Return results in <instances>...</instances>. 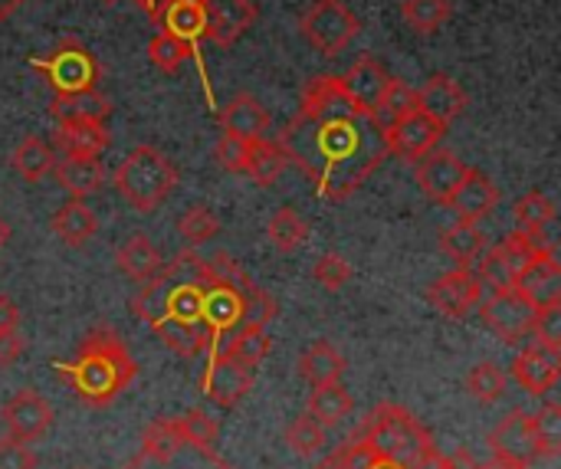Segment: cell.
<instances>
[{
    "mask_svg": "<svg viewBox=\"0 0 561 469\" xmlns=\"http://www.w3.org/2000/svg\"><path fill=\"white\" fill-rule=\"evenodd\" d=\"M279 148L329 201L355 194L371 171L388 158L385 128L339 82L316 76L299 99V108L279 131Z\"/></svg>",
    "mask_w": 561,
    "mask_h": 469,
    "instance_id": "cell-1",
    "label": "cell"
},
{
    "mask_svg": "<svg viewBox=\"0 0 561 469\" xmlns=\"http://www.w3.org/2000/svg\"><path fill=\"white\" fill-rule=\"evenodd\" d=\"M59 375L76 388V394L85 404L102 408L131 385L135 358L128 355V348L115 329L99 325L82 339L79 358L72 365H59Z\"/></svg>",
    "mask_w": 561,
    "mask_h": 469,
    "instance_id": "cell-2",
    "label": "cell"
},
{
    "mask_svg": "<svg viewBox=\"0 0 561 469\" xmlns=\"http://www.w3.org/2000/svg\"><path fill=\"white\" fill-rule=\"evenodd\" d=\"M355 437L404 469L417 467L427 454L437 450L434 434L401 404H378Z\"/></svg>",
    "mask_w": 561,
    "mask_h": 469,
    "instance_id": "cell-3",
    "label": "cell"
},
{
    "mask_svg": "<svg viewBox=\"0 0 561 469\" xmlns=\"http://www.w3.org/2000/svg\"><path fill=\"white\" fill-rule=\"evenodd\" d=\"M115 187L135 210L151 214L174 194L178 168L154 145H138L115 168Z\"/></svg>",
    "mask_w": 561,
    "mask_h": 469,
    "instance_id": "cell-4",
    "label": "cell"
},
{
    "mask_svg": "<svg viewBox=\"0 0 561 469\" xmlns=\"http://www.w3.org/2000/svg\"><path fill=\"white\" fill-rule=\"evenodd\" d=\"M30 66H33L36 72L46 76V82L53 85L56 95L95 89V79H99V72H102L99 62H95V56H92L79 39H62L49 56L30 59Z\"/></svg>",
    "mask_w": 561,
    "mask_h": 469,
    "instance_id": "cell-5",
    "label": "cell"
},
{
    "mask_svg": "<svg viewBox=\"0 0 561 469\" xmlns=\"http://www.w3.org/2000/svg\"><path fill=\"white\" fill-rule=\"evenodd\" d=\"M302 36L325 56H339L362 30L358 16L342 3V0H316L302 16H299Z\"/></svg>",
    "mask_w": 561,
    "mask_h": 469,
    "instance_id": "cell-6",
    "label": "cell"
},
{
    "mask_svg": "<svg viewBox=\"0 0 561 469\" xmlns=\"http://www.w3.org/2000/svg\"><path fill=\"white\" fill-rule=\"evenodd\" d=\"M447 128L440 122H434L431 115H424L421 108H411L408 115H401L398 122L385 125V145L388 155H398L404 161H417L427 151H434L444 141Z\"/></svg>",
    "mask_w": 561,
    "mask_h": 469,
    "instance_id": "cell-7",
    "label": "cell"
},
{
    "mask_svg": "<svg viewBox=\"0 0 561 469\" xmlns=\"http://www.w3.org/2000/svg\"><path fill=\"white\" fill-rule=\"evenodd\" d=\"M483 322L493 335H500L510 345H519L533 335L536 309L516 293V289H496L483 302Z\"/></svg>",
    "mask_w": 561,
    "mask_h": 469,
    "instance_id": "cell-8",
    "label": "cell"
},
{
    "mask_svg": "<svg viewBox=\"0 0 561 469\" xmlns=\"http://www.w3.org/2000/svg\"><path fill=\"white\" fill-rule=\"evenodd\" d=\"M480 299H483V286L470 266H457L427 286V302L444 319H467L480 306Z\"/></svg>",
    "mask_w": 561,
    "mask_h": 469,
    "instance_id": "cell-9",
    "label": "cell"
},
{
    "mask_svg": "<svg viewBox=\"0 0 561 469\" xmlns=\"http://www.w3.org/2000/svg\"><path fill=\"white\" fill-rule=\"evenodd\" d=\"M0 417H3L7 437H10V441H20V444H36V441H43V437L49 434V427H53V408H49L46 398L36 394V391H16V394L3 404Z\"/></svg>",
    "mask_w": 561,
    "mask_h": 469,
    "instance_id": "cell-10",
    "label": "cell"
},
{
    "mask_svg": "<svg viewBox=\"0 0 561 469\" xmlns=\"http://www.w3.org/2000/svg\"><path fill=\"white\" fill-rule=\"evenodd\" d=\"M477 260L480 263H473V266H477L480 286H490L493 293L496 289H513L516 276L526 270V263H533L529 253H526V247H523V240L516 233H510L506 240H500L493 250H483Z\"/></svg>",
    "mask_w": 561,
    "mask_h": 469,
    "instance_id": "cell-11",
    "label": "cell"
},
{
    "mask_svg": "<svg viewBox=\"0 0 561 469\" xmlns=\"http://www.w3.org/2000/svg\"><path fill=\"white\" fill-rule=\"evenodd\" d=\"M467 168H470V164H463L454 151L434 148V151H427L424 158H417L414 178H417L424 197H431L434 204H444V207H447V201H450L454 191L460 187Z\"/></svg>",
    "mask_w": 561,
    "mask_h": 469,
    "instance_id": "cell-12",
    "label": "cell"
},
{
    "mask_svg": "<svg viewBox=\"0 0 561 469\" xmlns=\"http://www.w3.org/2000/svg\"><path fill=\"white\" fill-rule=\"evenodd\" d=\"M253 388V371L230 362L227 355H214L204 378H201V394L217 404V408H237Z\"/></svg>",
    "mask_w": 561,
    "mask_h": 469,
    "instance_id": "cell-13",
    "label": "cell"
},
{
    "mask_svg": "<svg viewBox=\"0 0 561 469\" xmlns=\"http://www.w3.org/2000/svg\"><path fill=\"white\" fill-rule=\"evenodd\" d=\"M256 23L253 0H204V39L233 46Z\"/></svg>",
    "mask_w": 561,
    "mask_h": 469,
    "instance_id": "cell-14",
    "label": "cell"
},
{
    "mask_svg": "<svg viewBox=\"0 0 561 469\" xmlns=\"http://www.w3.org/2000/svg\"><path fill=\"white\" fill-rule=\"evenodd\" d=\"M513 375H516V381H519L529 394H536V398L549 394V391L559 385L561 348H552V345H546V342H529V345L516 355Z\"/></svg>",
    "mask_w": 561,
    "mask_h": 469,
    "instance_id": "cell-15",
    "label": "cell"
},
{
    "mask_svg": "<svg viewBox=\"0 0 561 469\" xmlns=\"http://www.w3.org/2000/svg\"><path fill=\"white\" fill-rule=\"evenodd\" d=\"M496 204H500V187L477 168H467L460 187L447 201V207L457 214V220H470V224L486 220L496 210Z\"/></svg>",
    "mask_w": 561,
    "mask_h": 469,
    "instance_id": "cell-16",
    "label": "cell"
},
{
    "mask_svg": "<svg viewBox=\"0 0 561 469\" xmlns=\"http://www.w3.org/2000/svg\"><path fill=\"white\" fill-rule=\"evenodd\" d=\"M490 450L493 457L516 460V464H533L536 457V441H533V414L526 411H510L490 434Z\"/></svg>",
    "mask_w": 561,
    "mask_h": 469,
    "instance_id": "cell-17",
    "label": "cell"
},
{
    "mask_svg": "<svg viewBox=\"0 0 561 469\" xmlns=\"http://www.w3.org/2000/svg\"><path fill=\"white\" fill-rule=\"evenodd\" d=\"M417 108L431 115L434 122H440L444 128H450V122H457L467 108V92L460 89L457 79H450L447 72H437L417 89Z\"/></svg>",
    "mask_w": 561,
    "mask_h": 469,
    "instance_id": "cell-18",
    "label": "cell"
},
{
    "mask_svg": "<svg viewBox=\"0 0 561 469\" xmlns=\"http://www.w3.org/2000/svg\"><path fill=\"white\" fill-rule=\"evenodd\" d=\"M513 289L533 306V309H546V306H559L561 302V266L556 256H542L526 263V270L516 276Z\"/></svg>",
    "mask_w": 561,
    "mask_h": 469,
    "instance_id": "cell-19",
    "label": "cell"
},
{
    "mask_svg": "<svg viewBox=\"0 0 561 469\" xmlns=\"http://www.w3.org/2000/svg\"><path fill=\"white\" fill-rule=\"evenodd\" d=\"M112 135L105 128V122H92V118H72V122H56L53 131V145L62 155H89L99 158L108 148Z\"/></svg>",
    "mask_w": 561,
    "mask_h": 469,
    "instance_id": "cell-20",
    "label": "cell"
},
{
    "mask_svg": "<svg viewBox=\"0 0 561 469\" xmlns=\"http://www.w3.org/2000/svg\"><path fill=\"white\" fill-rule=\"evenodd\" d=\"M339 82H342V89H345L365 112L375 115V105H378V99L385 95L391 76H388V69H385L375 56H362L345 76H339Z\"/></svg>",
    "mask_w": 561,
    "mask_h": 469,
    "instance_id": "cell-21",
    "label": "cell"
},
{
    "mask_svg": "<svg viewBox=\"0 0 561 469\" xmlns=\"http://www.w3.org/2000/svg\"><path fill=\"white\" fill-rule=\"evenodd\" d=\"M220 125H224V135H233V138H243V141H256V138H266L270 115H266V108L250 92H240V95H233L220 108Z\"/></svg>",
    "mask_w": 561,
    "mask_h": 469,
    "instance_id": "cell-22",
    "label": "cell"
},
{
    "mask_svg": "<svg viewBox=\"0 0 561 469\" xmlns=\"http://www.w3.org/2000/svg\"><path fill=\"white\" fill-rule=\"evenodd\" d=\"M151 20L178 39L191 43L194 49L204 39V3L197 0H161Z\"/></svg>",
    "mask_w": 561,
    "mask_h": 469,
    "instance_id": "cell-23",
    "label": "cell"
},
{
    "mask_svg": "<svg viewBox=\"0 0 561 469\" xmlns=\"http://www.w3.org/2000/svg\"><path fill=\"white\" fill-rule=\"evenodd\" d=\"M151 329H154V335L161 339V345L171 348V352L181 355V358H197V355H204L207 348H214V335H210V329L201 325V322H178V319L164 316V319H158Z\"/></svg>",
    "mask_w": 561,
    "mask_h": 469,
    "instance_id": "cell-24",
    "label": "cell"
},
{
    "mask_svg": "<svg viewBox=\"0 0 561 469\" xmlns=\"http://www.w3.org/2000/svg\"><path fill=\"white\" fill-rule=\"evenodd\" d=\"M56 181L59 187H66L72 197H89L95 191H102L105 184V168L99 158H89V155H66L56 168Z\"/></svg>",
    "mask_w": 561,
    "mask_h": 469,
    "instance_id": "cell-25",
    "label": "cell"
},
{
    "mask_svg": "<svg viewBox=\"0 0 561 469\" xmlns=\"http://www.w3.org/2000/svg\"><path fill=\"white\" fill-rule=\"evenodd\" d=\"M49 227H53L56 240L66 243V247H85V243L99 233L95 214H92L79 197L59 204L56 214H53V220H49Z\"/></svg>",
    "mask_w": 561,
    "mask_h": 469,
    "instance_id": "cell-26",
    "label": "cell"
},
{
    "mask_svg": "<svg viewBox=\"0 0 561 469\" xmlns=\"http://www.w3.org/2000/svg\"><path fill=\"white\" fill-rule=\"evenodd\" d=\"M115 263H118V270H122L128 279H135V283H148V279L158 276L161 266H164V260H161V253H158V247L151 243L148 233H131V237L115 250Z\"/></svg>",
    "mask_w": 561,
    "mask_h": 469,
    "instance_id": "cell-27",
    "label": "cell"
},
{
    "mask_svg": "<svg viewBox=\"0 0 561 469\" xmlns=\"http://www.w3.org/2000/svg\"><path fill=\"white\" fill-rule=\"evenodd\" d=\"M299 375L319 388V385H339L345 375V358L339 355L335 345L329 342H312L302 355H299Z\"/></svg>",
    "mask_w": 561,
    "mask_h": 469,
    "instance_id": "cell-28",
    "label": "cell"
},
{
    "mask_svg": "<svg viewBox=\"0 0 561 469\" xmlns=\"http://www.w3.org/2000/svg\"><path fill=\"white\" fill-rule=\"evenodd\" d=\"M184 450L181 424L178 417H158L141 434V457L151 464H171Z\"/></svg>",
    "mask_w": 561,
    "mask_h": 469,
    "instance_id": "cell-29",
    "label": "cell"
},
{
    "mask_svg": "<svg viewBox=\"0 0 561 469\" xmlns=\"http://www.w3.org/2000/svg\"><path fill=\"white\" fill-rule=\"evenodd\" d=\"M440 250L447 260H454L457 266H473L477 256L486 250V237L480 230V224L470 220H457L454 227H447L440 233Z\"/></svg>",
    "mask_w": 561,
    "mask_h": 469,
    "instance_id": "cell-30",
    "label": "cell"
},
{
    "mask_svg": "<svg viewBox=\"0 0 561 469\" xmlns=\"http://www.w3.org/2000/svg\"><path fill=\"white\" fill-rule=\"evenodd\" d=\"M56 122H72V118H92V122H105L112 105L99 89H82V92H69V95H56L49 105Z\"/></svg>",
    "mask_w": 561,
    "mask_h": 469,
    "instance_id": "cell-31",
    "label": "cell"
},
{
    "mask_svg": "<svg viewBox=\"0 0 561 469\" xmlns=\"http://www.w3.org/2000/svg\"><path fill=\"white\" fill-rule=\"evenodd\" d=\"M10 164L13 171L23 178V181H43L53 168H56V151L49 148V141L36 138V135H26L13 155H10Z\"/></svg>",
    "mask_w": 561,
    "mask_h": 469,
    "instance_id": "cell-32",
    "label": "cell"
},
{
    "mask_svg": "<svg viewBox=\"0 0 561 469\" xmlns=\"http://www.w3.org/2000/svg\"><path fill=\"white\" fill-rule=\"evenodd\" d=\"M352 408H355V401L342 385H319V388H312L306 414L322 427H339L352 414Z\"/></svg>",
    "mask_w": 561,
    "mask_h": 469,
    "instance_id": "cell-33",
    "label": "cell"
},
{
    "mask_svg": "<svg viewBox=\"0 0 561 469\" xmlns=\"http://www.w3.org/2000/svg\"><path fill=\"white\" fill-rule=\"evenodd\" d=\"M286 151L279 148V141H270V138H256L250 141V158H247V174L260 184V187H270L283 178L286 171Z\"/></svg>",
    "mask_w": 561,
    "mask_h": 469,
    "instance_id": "cell-34",
    "label": "cell"
},
{
    "mask_svg": "<svg viewBox=\"0 0 561 469\" xmlns=\"http://www.w3.org/2000/svg\"><path fill=\"white\" fill-rule=\"evenodd\" d=\"M266 352H270V335H266V329H260V325H237L230 335H227V358L230 362H237V365H243V368H256L263 358H266Z\"/></svg>",
    "mask_w": 561,
    "mask_h": 469,
    "instance_id": "cell-35",
    "label": "cell"
},
{
    "mask_svg": "<svg viewBox=\"0 0 561 469\" xmlns=\"http://www.w3.org/2000/svg\"><path fill=\"white\" fill-rule=\"evenodd\" d=\"M266 237H270V243H273L279 253H293V250H299V247L306 243L309 224H306V217H302L299 210L279 207V210L270 217V224H266Z\"/></svg>",
    "mask_w": 561,
    "mask_h": 469,
    "instance_id": "cell-36",
    "label": "cell"
},
{
    "mask_svg": "<svg viewBox=\"0 0 561 469\" xmlns=\"http://www.w3.org/2000/svg\"><path fill=\"white\" fill-rule=\"evenodd\" d=\"M467 391H470V398H473L477 404H483V408L500 404L503 394H506V375H503V368H500L496 362H480V365H473V371L467 375Z\"/></svg>",
    "mask_w": 561,
    "mask_h": 469,
    "instance_id": "cell-37",
    "label": "cell"
},
{
    "mask_svg": "<svg viewBox=\"0 0 561 469\" xmlns=\"http://www.w3.org/2000/svg\"><path fill=\"white\" fill-rule=\"evenodd\" d=\"M283 441H286V447H289L293 457L312 460V457H319V454L325 450V427L316 424L309 414H299V417L286 427Z\"/></svg>",
    "mask_w": 561,
    "mask_h": 469,
    "instance_id": "cell-38",
    "label": "cell"
},
{
    "mask_svg": "<svg viewBox=\"0 0 561 469\" xmlns=\"http://www.w3.org/2000/svg\"><path fill=\"white\" fill-rule=\"evenodd\" d=\"M533 441H536V457L556 460L561 450V404L549 401L542 411L533 414Z\"/></svg>",
    "mask_w": 561,
    "mask_h": 469,
    "instance_id": "cell-39",
    "label": "cell"
},
{
    "mask_svg": "<svg viewBox=\"0 0 561 469\" xmlns=\"http://www.w3.org/2000/svg\"><path fill=\"white\" fill-rule=\"evenodd\" d=\"M404 23L414 33H437L450 20V0H404L401 7Z\"/></svg>",
    "mask_w": 561,
    "mask_h": 469,
    "instance_id": "cell-40",
    "label": "cell"
},
{
    "mask_svg": "<svg viewBox=\"0 0 561 469\" xmlns=\"http://www.w3.org/2000/svg\"><path fill=\"white\" fill-rule=\"evenodd\" d=\"M138 286H141V289H138L135 299H131V312H135L141 322L154 325L158 319L168 316V279H164V273H158V276H151L148 283H138Z\"/></svg>",
    "mask_w": 561,
    "mask_h": 469,
    "instance_id": "cell-41",
    "label": "cell"
},
{
    "mask_svg": "<svg viewBox=\"0 0 561 469\" xmlns=\"http://www.w3.org/2000/svg\"><path fill=\"white\" fill-rule=\"evenodd\" d=\"M191 56H197V49H194L191 43L178 39V36L168 33V30H158V36H154L151 46H148V59H151L161 72H178L181 62L191 59Z\"/></svg>",
    "mask_w": 561,
    "mask_h": 469,
    "instance_id": "cell-42",
    "label": "cell"
},
{
    "mask_svg": "<svg viewBox=\"0 0 561 469\" xmlns=\"http://www.w3.org/2000/svg\"><path fill=\"white\" fill-rule=\"evenodd\" d=\"M411 108H417V89H411V85L401 82V79H391L388 89H385V95H381L378 105H375V118H378V125L385 128V125L398 122L401 115H408Z\"/></svg>",
    "mask_w": 561,
    "mask_h": 469,
    "instance_id": "cell-43",
    "label": "cell"
},
{
    "mask_svg": "<svg viewBox=\"0 0 561 469\" xmlns=\"http://www.w3.org/2000/svg\"><path fill=\"white\" fill-rule=\"evenodd\" d=\"M217 230H220V220L214 217V210H210L207 204L187 207V214L178 220V233L184 237L187 247H204V243H210V240L217 237Z\"/></svg>",
    "mask_w": 561,
    "mask_h": 469,
    "instance_id": "cell-44",
    "label": "cell"
},
{
    "mask_svg": "<svg viewBox=\"0 0 561 469\" xmlns=\"http://www.w3.org/2000/svg\"><path fill=\"white\" fill-rule=\"evenodd\" d=\"M276 312H279L276 299L266 289H260L256 283L240 293V325H260V329H266L276 319Z\"/></svg>",
    "mask_w": 561,
    "mask_h": 469,
    "instance_id": "cell-45",
    "label": "cell"
},
{
    "mask_svg": "<svg viewBox=\"0 0 561 469\" xmlns=\"http://www.w3.org/2000/svg\"><path fill=\"white\" fill-rule=\"evenodd\" d=\"M556 220V201L546 197L542 191H529L516 204V224L519 230H546Z\"/></svg>",
    "mask_w": 561,
    "mask_h": 469,
    "instance_id": "cell-46",
    "label": "cell"
},
{
    "mask_svg": "<svg viewBox=\"0 0 561 469\" xmlns=\"http://www.w3.org/2000/svg\"><path fill=\"white\" fill-rule=\"evenodd\" d=\"M178 424H181L184 447H197V450L210 454V447H214V441H217V421H214L207 411L194 408V411H187L184 417H178Z\"/></svg>",
    "mask_w": 561,
    "mask_h": 469,
    "instance_id": "cell-47",
    "label": "cell"
},
{
    "mask_svg": "<svg viewBox=\"0 0 561 469\" xmlns=\"http://www.w3.org/2000/svg\"><path fill=\"white\" fill-rule=\"evenodd\" d=\"M312 276H316V283H319L322 289L339 293V289L352 279V263H348L345 256H339V253H325V256H319Z\"/></svg>",
    "mask_w": 561,
    "mask_h": 469,
    "instance_id": "cell-48",
    "label": "cell"
},
{
    "mask_svg": "<svg viewBox=\"0 0 561 469\" xmlns=\"http://www.w3.org/2000/svg\"><path fill=\"white\" fill-rule=\"evenodd\" d=\"M247 158H250V141L224 135L214 148V161L217 168L230 171V174H247Z\"/></svg>",
    "mask_w": 561,
    "mask_h": 469,
    "instance_id": "cell-49",
    "label": "cell"
},
{
    "mask_svg": "<svg viewBox=\"0 0 561 469\" xmlns=\"http://www.w3.org/2000/svg\"><path fill=\"white\" fill-rule=\"evenodd\" d=\"M533 339H536V342H546V345H552V348H561V302L559 306L536 309Z\"/></svg>",
    "mask_w": 561,
    "mask_h": 469,
    "instance_id": "cell-50",
    "label": "cell"
},
{
    "mask_svg": "<svg viewBox=\"0 0 561 469\" xmlns=\"http://www.w3.org/2000/svg\"><path fill=\"white\" fill-rule=\"evenodd\" d=\"M0 469H36V454L30 450V444L3 437L0 441Z\"/></svg>",
    "mask_w": 561,
    "mask_h": 469,
    "instance_id": "cell-51",
    "label": "cell"
},
{
    "mask_svg": "<svg viewBox=\"0 0 561 469\" xmlns=\"http://www.w3.org/2000/svg\"><path fill=\"white\" fill-rule=\"evenodd\" d=\"M411 469H477V460H473L467 450H460V454H454V457H447V454L434 450V454H427L417 467H411Z\"/></svg>",
    "mask_w": 561,
    "mask_h": 469,
    "instance_id": "cell-52",
    "label": "cell"
},
{
    "mask_svg": "<svg viewBox=\"0 0 561 469\" xmlns=\"http://www.w3.org/2000/svg\"><path fill=\"white\" fill-rule=\"evenodd\" d=\"M23 348H26V342H23V335L16 329L13 332H0V368L16 365L23 358Z\"/></svg>",
    "mask_w": 561,
    "mask_h": 469,
    "instance_id": "cell-53",
    "label": "cell"
},
{
    "mask_svg": "<svg viewBox=\"0 0 561 469\" xmlns=\"http://www.w3.org/2000/svg\"><path fill=\"white\" fill-rule=\"evenodd\" d=\"M20 329V309L10 296L0 293V332H13Z\"/></svg>",
    "mask_w": 561,
    "mask_h": 469,
    "instance_id": "cell-54",
    "label": "cell"
},
{
    "mask_svg": "<svg viewBox=\"0 0 561 469\" xmlns=\"http://www.w3.org/2000/svg\"><path fill=\"white\" fill-rule=\"evenodd\" d=\"M477 469H533V464H516V460H503V457H493L490 464H477Z\"/></svg>",
    "mask_w": 561,
    "mask_h": 469,
    "instance_id": "cell-55",
    "label": "cell"
},
{
    "mask_svg": "<svg viewBox=\"0 0 561 469\" xmlns=\"http://www.w3.org/2000/svg\"><path fill=\"white\" fill-rule=\"evenodd\" d=\"M20 3H23V0H0V20H7Z\"/></svg>",
    "mask_w": 561,
    "mask_h": 469,
    "instance_id": "cell-56",
    "label": "cell"
},
{
    "mask_svg": "<svg viewBox=\"0 0 561 469\" xmlns=\"http://www.w3.org/2000/svg\"><path fill=\"white\" fill-rule=\"evenodd\" d=\"M135 3H138L148 16H154V10H158V0H135Z\"/></svg>",
    "mask_w": 561,
    "mask_h": 469,
    "instance_id": "cell-57",
    "label": "cell"
},
{
    "mask_svg": "<svg viewBox=\"0 0 561 469\" xmlns=\"http://www.w3.org/2000/svg\"><path fill=\"white\" fill-rule=\"evenodd\" d=\"M7 240H10V224L0 217V250H3V243H7Z\"/></svg>",
    "mask_w": 561,
    "mask_h": 469,
    "instance_id": "cell-58",
    "label": "cell"
},
{
    "mask_svg": "<svg viewBox=\"0 0 561 469\" xmlns=\"http://www.w3.org/2000/svg\"><path fill=\"white\" fill-rule=\"evenodd\" d=\"M102 3H108V7H112V3H118V0H102Z\"/></svg>",
    "mask_w": 561,
    "mask_h": 469,
    "instance_id": "cell-59",
    "label": "cell"
},
{
    "mask_svg": "<svg viewBox=\"0 0 561 469\" xmlns=\"http://www.w3.org/2000/svg\"><path fill=\"white\" fill-rule=\"evenodd\" d=\"M158 3H161V0H158ZM197 3H204V0H197Z\"/></svg>",
    "mask_w": 561,
    "mask_h": 469,
    "instance_id": "cell-60",
    "label": "cell"
}]
</instances>
